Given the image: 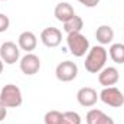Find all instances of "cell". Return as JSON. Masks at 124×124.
<instances>
[{
    "label": "cell",
    "instance_id": "15",
    "mask_svg": "<svg viewBox=\"0 0 124 124\" xmlns=\"http://www.w3.org/2000/svg\"><path fill=\"white\" fill-rule=\"evenodd\" d=\"M82 28H84V20L79 16H77V15L63 23V31L68 35L69 33H78V32L82 31Z\"/></svg>",
    "mask_w": 124,
    "mask_h": 124
},
{
    "label": "cell",
    "instance_id": "17",
    "mask_svg": "<svg viewBox=\"0 0 124 124\" xmlns=\"http://www.w3.org/2000/svg\"><path fill=\"white\" fill-rule=\"evenodd\" d=\"M59 124H81V116L77 111L62 113V120Z\"/></svg>",
    "mask_w": 124,
    "mask_h": 124
},
{
    "label": "cell",
    "instance_id": "2",
    "mask_svg": "<svg viewBox=\"0 0 124 124\" xmlns=\"http://www.w3.org/2000/svg\"><path fill=\"white\" fill-rule=\"evenodd\" d=\"M66 46H68L69 52L74 56L82 58L90 51V40L81 32H78V33H69L66 36Z\"/></svg>",
    "mask_w": 124,
    "mask_h": 124
},
{
    "label": "cell",
    "instance_id": "20",
    "mask_svg": "<svg viewBox=\"0 0 124 124\" xmlns=\"http://www.w3.org/2000/svg\"><path fill=\"white\" fill-rule=\"evenodd\" d=\"M77 1H79V3L84 4L85 7H95V6L100 3V0H77Z\"/></svg>",
    "mask_w": 124,
    "mask_h": 124
},
{
    "label": "cell",
    "instance_id": "4",
    "mask_svg": "<svg viewBox=\"0 0 124 124\" xmlns=\"http://www.w3.org/2000/svg\"><path fill=\"white\" fill-rule=\"evenodd\" d=\"M98 95L105 105H110L113 108H120L124 105V94L116 87H105Z\"/></svg>",
    "mask_w": 124,
    "mask_h": 124
},
{
    "label": "cell",
    "instance_id": "7",
    "mask_svg": "<svg viewBox=\"0 0 124 124\" xmlns=\"http://www.w3.org/2000/svg\"><path fill=\"white\" fill-rule=\"evenodd\" d=\"M19 66H20V71L25 74V75H35L39 72L40 69V59L38 55L35 54H26L25 56L20 58V62H19Z\"/></svg>",
    "mask_w": 124,
    "mask_h": 124
},
{
    "label": "cell",
    "instance_id": "19",
    "mask_svg": "<svg viewBox=\"0 0 124 124\" xmlns=\"http://www.w3.org/2000/svg\"><path fill=\"white\" fill-rule=\"evenodd\" d=\"M9 26H10V19H9L6 15L0 13V33L6 32L9 29Z\"/></svg>",
    "mask_w": 124,
    "mask_h": 124
},
{
    "label": "cell",
    "instance_id": "10",
    "mask_svg": "<svg viewBox=\"0 0 124 124\" xmlns=\"http://www.w3.org/2000/svg\"><path fill=\"white\" fill-rule=\"evenodd\" d=\"M98 100H100V95L91 87H82L77 93V101L82 107H93L97 104Z\"/></svg>",
    "mask_w": 124,
    "mask_h": 124
},
{
    "label": "cell",
    "instance_id": "18",
    "mask_svg": "<svg viewBox=\"0 0 124 124\" xmlns=\"http://www.w3.org/2000/svg\"><path fill=\"white\" fill-rule=\"evenodd\" d=\"M62 120V113L58 110H51L45 114L43 117V121L45 124H59Z\"/></svg>",
    "mask_w": 124,
    "mask_h": 124
},
{
    "label": "cell",
    "instance_id": "3",
    "mask_svg": "<svg viewBox=\"0 0 124 124\" xmlns=\"http://www.w3.org/2000/svg\"><path fill=\"white\" fill-rule=\"evenodd\" d=\"M0 102L7 108H17L23 102L22 91L15 84H6L0 91Z\"/></svg>",
    "mask_w": 124,
    "mask_h": 124
},
{
    "label": "cell",
    "instance_id": "16",
    "mask_svg": "<svg viewBox=\"0 0 124 124\" xmlns=\"http://www.w3.org/2000/svg\"><path fill=\"white\" fill-rule=\"evenodd\" d=\"M110 58L113 59V62L123 65L124 63V45L123 43H113L108 49Z\"/></svg>",
    "mask_w": 124,
    "mask_h": 124
},
{
    "label": "cell",
    "instance_id": "9",
    "mask_svg": "<svg viewBox=\"0 0 124 124\" xmlns=\"http://www.w3.org/2000/svg\"><path fill=\"white\" fill-rule=\"evenodd\" d=\"M40 40L46 48H56L62 42V32L58 28H45L40 33Z\"/></svg>",
    "mask_w": 124,
    "mask_h": 124
},
{
    "label": "cell",
    "instance_id": "6",
    "mask_svg": "<svg viewBox=\"0 0 124 124\" xmlns=\"http://www.w3.org/2000/svg\"><path fill=\"white\" fill-rule=\"evenodd\" d=\"M55 75L61 82H71L78 75V66L72 61H63L58 63V66L55 69Z\"/></svg>",
    "mask_w": 124,
    "mask_h": 124
},
{
    "label": "cell",
    "instance_id": "8",
    "mask_svg": "<svg viewBox=\"0 0 124 124\" xmlns=\"http://www.w3.org/2000/svg\"><path fill=\"white\" fill-rule=\"evenodd\" d=\"M120 79V74L118 69L116 66H104L100 72H98V82L100 85L105 87H114Z\"/></svg>",
    "mask_w": 124,
    "mask_h": 124
},
{
    "label": "cell",
    "instance_id": "13",
    "mask_svg": "<svg viewBox=\"0 0 124 124\" xmlns=\"http://www.w3.org/2000/svg\"><path fill=\"white\" fill-rule=\"evenodd\" d=\"M54 15H55V17H56V20L65 23L66 20H69L71 17L75 16V10H74V7H72L69 3L62 1V3H58V4H56V7H55V10H54Z\"/></svg>",
    "mask_w": 124,
    "mask_h": 124
},
{
    "label": "cell",
    "instance_id": "23",
    "mask_svg": "<svg viewBox=\"0 0 124 124\" xmlns=\"http://www.w3.org/2000/svg\"><path fill=\"white\" fill-rule=\"evenodd\" d=\"M1 1H7V0H1Z\"/></svg>",
    "mask_w": 124,
    "mask_h": 124
},
{
    "label": "cell",
    "instance_id": "21",
    "mask_svg": "<svg viewBox=\"0 0 124 124\" xmlns=\"http://www.w3.org/2000/svg\"><path fill=\"white\" fill-rule=\"evenodd\" d=\"M7 117V107L0 102V121H3Z\"/></svg>",
    "mask_w": 124,
    "mask_h": 124
},
{
    "label": "cell",
    "instance_id": "22",
    "mask_svg": "<svg viewBox=\"0 0 124 124\" xmlns=\"http://www.w3.org/2000/svg\"><path fill=\"white\" fill-rule=\"evenodd\" d=\"M3 68H4V62H3L1 59H0V74L3 72Z\"/></svg>",
    "mask_w": 124,
    "mask_h": 124
},
{
    "label": "cell",
    "instance_id": "1",
    "mask_svg": "<svg viewBox=\"0 0 124 124\" xmlns=\"http://www.w3.org/2000/svg\"><path fill=\"white\" fill-rule=\"evenodd\" d=\"M107 58H108L107 49L102 45H95L88 51L85 62H84V66L90 74H98L105 66Z\"/></svg>",
    "mask_w": 124,
    "mask_h": 124
},
{
    "label": "cell",
    "instance_id": "11",
    "mask_svg": "<svg viewBox=\"0 0 124 124\" xmlns=\"http://www.w3.org/2000/svg\"><path fill=\"white\" fill-rule=\"evenodd\" d=\"M17 45H19V48L22 51H26L28 54H31L32 51H35L36 46H38V38H36V35L33 32L25 31L19 35Z\"/></svg>",
    "mask_w": 124,
    "mask_h": 124
},
{
    "label": "cell",
    "instance_id": "14",
    "mask_svg": "<svg viewBox=\"0 0 124 124\" xmlns=\"http://www.w3.org/2000/svg\"><path fill=\"white\" fill-rule=\"evenodd\" d=\"M95 38L100 45H110L114 39V31L110 25H101L95 31Z\"/></svg>",
    "mask_w": 124,
    "mask_h": 124
},
{
    "label": "cell",
    "instance_id": "12",
    "mask_svg": "<svg viewBox=\"0 0 124 124\" xmlns=\"http://www.w3.org/2000/svg\"><path fill=\"white\" fill-rule=\"evenodd\" d=\"M85 121L87 124H114V120L110 116H107L104 111L97 110V108H93L87 113Z\"/></svg>",
    "mask_w": 124,
    "mask_h": 124
},
{
    "label": "cell",
    "instance_id": "5",
    "mask_svg": "<svg viewBox=\"0 0 124 124\" xmlns=\"http://www.w3.org/2000/svg\"><path fill=\"white\" fill-rule=\"evenodd\" d=\"M0 59L7 63V65H13L20 59V48L19 45H16L12 40L3 42L0 45Z\"/></svg>",
    "mask_w": 124,
    "mask_h": 124
}]
</instances>
